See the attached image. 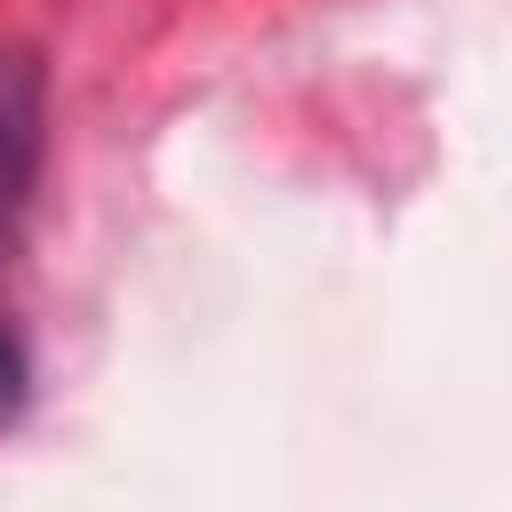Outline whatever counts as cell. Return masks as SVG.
<instances>
[{
  "mask_svg": "<svg viewBox=\"0 0 512 512\" xmlns=\"http://www.w3.org/2000/svg\"><path fill=\"white\" fill-rule=\"evenodd\" d=\"M32 160H40V72L0 64V240H8V216L24 208Z\"/></svg>",
  "mask_w": 512,
  "mask_h": 512,
  "instance_id": "obj_1",
  "label": "cell"
},
{
  "mask_svg": "<svg viewBox=\"0 0 512 512\" xmlns=\"http://www.w3.org/2000/svg\"><path fill=\"white\" fill-rule=\"evenodd\" d=\"M16 400H24V344L0 328V416H8Z\"/></svg>",
  "mask_w": 512,
  "mask_h": 512,
  "instance_id": "obj_2",
  "label": "cell"
}]
</instances>
